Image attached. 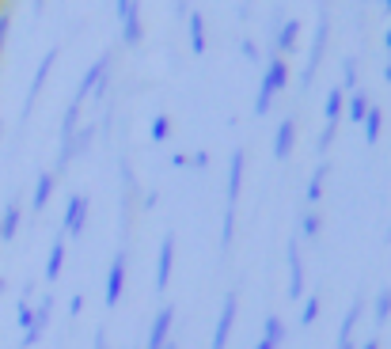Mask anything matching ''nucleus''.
I'll use <instances>...</instances> for the list:
<instances>
[{"label":"nucleus","mask_w":391,"mask_h":349,"mask_svg":"<svg viewBox=\"0 0 391 349\" xmlns=\"http://www.w3.org/2000/svg\"><path fill=\"white\" fill-rule=\"evenodd\" d=\"M289 84V65H285V57H270V65L266 73H262V84H259V95H254V114H266L270 103H274V95Z\"/></svg>","instance_id":"1"},{"label":"nucleus","mask_w":391,"mask_h":349,"mask_svg":"<svg viewBox=\"0 0 391 349\" xmlns=\"http://www.w3.org/2000/svg\"><path fill=\"white\" fill-rule=\"evenodd\" d=\"M106 69H110V53H103L99 61H91V65H88L84 80L76 84V91H73V103L76 106H80L88 95H103V91H106V84H110V80H106Z\"/></svg>","instance_id":"2"},{"label":"nucleus","mask_w":391,"mask_h":349,"mask_svg":"<svg viewBox=\"0 0 391 349\" xmlns=\"http://www.w3.org/2000/svg\"><path fill=\"white\" fill-rule=\"evenodd\" d=\"M327 38H331V19H327V8H319V23H316V42H311V53H308V69H304V80H311L323 61V49H327Z\"/></svg>","instance_id":"3"},{"label":"nucleus","mask_w":391,"mask_h":349,"mask_svg":"<svg viewBox=\"0 0 391 349\" xmlns=\"http://www.w3.org/2000/svg\"><path fill=\"white\" fill-rule=\"evenodd\" d=\"M122 42H126V46H137V42H141V4H137V0L122 12Z\"/></svg>","instance_id":"4"},{"label":"nucleus","mask_w":391,"mask_h":349,"mask_svg":"<svg viewBox=\"0 0 391 349\" xmlns=\"http://www.w3.org/2000/svg\"><path fill=\"white\" fill-rule=\"evenodd\" d=\"M54 61H58V49H49V53H42L38 69H34V80H31V91H27V110H31V103L38 99V91H42V84H46L49 69H54Z\"/></svg>","instance_id":"5"},{"label":"nucleus","mask_w":391,"mask_h":349,"mask_svg":"<svg viewBox=\"0 0 391 349\" xmlns=\"http://www.w3.org/2000/svg\"><path fill=\"white\" fill-rule=\"evenodd\" d=\"M293 141H296V125H293V118H285L274 133V156L277 160H285V156L293 152Z\"/></svg>","instance_id":"6"},{"label":"nucleus","mask_w":391,"mask_h":349,"mask_svg":"<svg viewBox=\"0 0 391 349\" xmlns=\"http://www.w3.org/2000/svg\"><path fill=\"white\" fill-rule=\"evenodd\" d=\"M244 163H247V156L239 152H232V167H228V205L239 197V182H244Z\"/></svg>","instance_id":"7"},{"label":"nucleus","mask_w":391,"mask_h":349,"mask_svg":"<svg viewBox=\"0 0 391 349\" xmlns=\"http://www.w3.org/2000/svg\"><path fill=\"white\" fill-rule=\"evenodd\" d=\"M342 106H346V95H342V88H331L327 91V99H323V118H327V125H338V118H342Z\"/></svg>","instance_id":"8"},{"label":"nucleus","mask_w":391,"mask_h":349,"mask_svg":"<svg viewBox=\"0 0 391 349\" xmlns=\"http://www.w3.org/2000/svg\"><path fill=\"white\" fill-rule=\"evenodd\" d=\"M232 319H236V296H228V300H224V311H220V323H217V338H213V349H220V346H224Z\"/></svg>","instance_id":"9"},{"label":"nucleus","mask_w":391,"mask_h":349,"mask_svg":"<svg viewBox=\"0 0 391 349\" xmlns=\"http://www.w3.org/2000/svg\"><path fill=\"white\" fill-rule=\"evenodd\" d=\"M187 27H190V49H194V53H205V19H202V12H190Z\"/></svg>","instance_id":"10"},{"label":"nucleus","mask_w":391,"mask_h":349,"mask_svg":"<svg viewBox=\"0 0 391 349\" xmlns=\"http://www.w3.org/2000/svg\"><path fill=\"white\" fill-rule=\"evenodd\" d=\"M296 38H300V23H296V19H289V23H281V34H277V49H281V53H289V49L296 46ZM277 53V57H281Z\"/></svg>","instance_id":"11"},{"label":"nucleus","mask_w":391,"mask_h":349,"mask_svg":"<svg viewBox=\"0 0 391 349\" xmlns=\"http://www.w3.org/2000/svg\"><path fill=\"white\" fill-rule=\"evenodd\" d=\"M118 293H122V254L115 258V266H110V277H106V304H115Z\"/></svg>","instance_id":"12"},{"label":"nucleus","mask_w":391,"mask_h":349,"mask_svg":"<svg viewBox=\"0 0 391 349\" xmlns=\"http://www.w3.org/2000/svg\"><path fill=\"white\" fill-rule=\"evenodd\" d=\"M88 141H91V125H88V130H80V133H73V137L65 141V148H61V163H65L73 152H84V148H88Z\"/></svg>","instance_id":"13"},{"label":"nucleus","mask_w":391,"mask_h":349,"mask_svg":"<svg viewBox=\"0 0 391 349\" xmlns=\"http://www.w3.org/2000/svg\"><path fill=\"white\" fill-rule=\"evenodd\" d=\"M84 217H88V202H84V197H73V202H69V232H80Z\"/></svg>","instance_id":"14"},{"label":"nucleus","mask_w":391,"mask_h":349,"mask_svg":"<svg viewBox=\"0 0 391 349\" xmlns=\"http://www.w3.org/2000/svg\"><path fill=\"white\" fill-rule=\"evenodd\" d=\"M171 251H175L171 239H163V247H160V266H156V285H160V289L167 285V269H171Z\"/></svg>","instance_id":"15"},{"label":"nucleus","mask_w":391,"mask_h":349,"mask_svg":"<svg viewBox=\"0 0 391 349\" xmlns=\"http://www.w3.org/2000/svg\"><path fill=\"white\" fill-rule=\"evenodd\" d=\"M361 122H365V137H368V141H376V137H380V125H383V110H376V106H368V110H365V118H361Z\"/></svg>","instance_id":"16"},{"label":"nucleus","mask_w":391,"mask_h":349,"mask_svg":"<svg viewBox=\"0 0 391 349\" xmlns=\"http://www.w3.org/2000/svg\"><path fill=\"white\" fill-rule=\"evenodd\" d=\"M167 326H171V308L160 311V319H156V326H152V341H148V349H160V346H163V334H167Z\"/></svg>","instance_id":"17"},{"label":"nucleus","mask_w":391,"mask_h":349,"mask_svg":"<svg viewBox=\"0 0 391 349\" xmlns=\"http://www.w3.org/2000/svg\"><path fill=\"white\" fill-rule=\"evenodd\" d=\"M289 266H293V277H289V293H293V296H300L304 277H300V254H296V247H289Z\"/></svg>","instance_id":"18"},{"label":"nucleus","mask_w":391,"mask_h":349,"mask_svg":"<svg viewBox=\"0 0 391 349\" xmlns=\"http://www.w3.org/2000/svg\"><path fill=\"white\" fill-rule=\"evenodd\" d=\"M365 110H368V99L361 95V91H350V106H346V114H350L353 122H361V118H365Z\"/></svg>","instance_id":"19"},{"label":"nucleus","mask_w":391,"mask_h":349,"mask_svg":"<svg viewBox=\"0 0 391 349\" xmlns=\"http://www.w3.org/2000/svg\"><path fill=\"white\" fill-rule=\"evenodd\" d=\"M342 88L357 91V61H353V57H346V61H342Z\"/></svg>","instance_id":"20"},{"label":"nucleus","mask_w":391,"mask_h":349,"mask_svg":"<svg viewBox=\"0 0 391 349\" xmlns=\"http://www.w3.org/2000/svg\"><path fill=\"white\" fill-rule=\"evenodd\" d=\"M49 190H54V175H38V190H34V209H42V205H46Z\"/></svg>","instance_id":"21"},{"label":"nucleus","mask_w":391,"mask_h":349,"mask_svg":"<svg viewBox=\"0 0 391 349\" xmlns=\"http://www.w3.org/2000/svg\"><path fill=\"white\" fill-rule=\"evenodd\" d=\"M76 122H80V106H76V103H69V110H65V122H61V133H65V141L73 137Z\"/></svg>","instance_id":"22"},{"label":"nucleus","mask_w":391,"mask_h":349,"mask_svg":"<svg viewBox=\"0 0 391 349\" xmlns=\"http://www.w3.org/2000/svg\"><path fill=\"white\" fill-rule=\"evenodd\" d=\"M167 130H171L167 114H156V118H152V141H167Z\"/></svg>","instance_id":"23"},{"label":"nucleus","mask_w":391,"mask_h":349,"mask_svg":"<svg viewBox=\"0 0 391 349\" xmlns=\"http://www.w3.org/2000/svg\"><path fill=\"white\" fill-rule=\"evenodd\" d=\"M323 175H327V163H323L319 171H311V182H308V197H311V202H316L319 190H323Z\"/></svg>","instance_id":"24"},{"label":"nucleus","mask_w":391,"mask_h":349,"mask_svg":"<svg viewBox=\"0 0 391 349\" xmlns=\"http://www.w3.org/2000/svg\"><path fill=\"white\" fill-rule=\"evenodd\" d=\"M16 224H19V209H16V205H12V209H8V217H4V224H0V232H4V239H8L12 232H16Z\"/></svg>","instance_id":"25"},{"label":"nucleus","mask_w":391,"mask_h":349,"mask_svg":"<svg viewBox=\"0 0 391 349\" xmlns=\"http://www.w3.org/2000/svg\"><path fill=\"white\" fill-rule=\"evenodd\" d=\"M61 254H65V251H61V243H54V251H49V266H46V274H49V277H58V269H61Z\"/></svg>","instance_id":"26"},{"label":"nucleus","mask_w":391,"mask_h":349,"mask_svg":"<svg viewBox=\"0 0 391 349\" xmlns=\"http://www.w3.org/2000/svg\"><path fill=\"white\" fill-rule=\"evenodd\" d=\"M376 311H380V319L391 311V293H380V304H376Z\"/></svg>","instance_id":"27"},{"label":"nucleus","mask_w":391,"mask_h":349,"mask_svg":"<svg viewBox=\"0 0 391 349\" xmlns=\"http://www.w3.org/2000/svg\"><path fill=\"white\" fill-rule=\"evenodd\" d=\"M244 57H247V61H259V46H254L251 38L244 42Z\"/></svg>","instance_id":"28"},{"label":"nucleus","mask_w":391,"mask_h":349,"mask_svg":"<svg viewBox=\"0 0 391 349\" xmlns=\"http://www.w3.org/2000/svg\"><path fill=\"white\" fill-rule=\"evenodd\" d=\"M304 232H308V236H316V232H319V217H316V213H311V217L304 220Z\"/></svg>","instance_id":"29"},{"label":"nucleus","mask_w":391,"mask_h":349,"mask_svg":"<svg viewBox=\"0 0 391 349\" xmlns=\"http://www.w3.org/2000/svg\"><path fill=\"white\" fill-rule=\"evenodd\" d=\"M4 38H8V16H0V49H4Z\"/></svg>","instance_id":"30"},{"label":"nucleus","mask_w":391,"mask_h":349,"mask_svg":"<svg viewBox=\"0 0 391 349\" xmlns=\"http://www.w3.org/2000/svg\"><path fill=\"white\" fill-rule=\"evenodd\" d=\"M175 12H179V16H190V0H179V4H175Z\"/></svg>","instance_id":"31"},{"label":"nucleus","mask_w":391,"mask_h":349,"mask_svg":"<svg viewBox=\"0 0 391 349\" xmlns=\"http://www.w3.org/2000/svg\"><path fill=\"white\" fill-rule=\"evenodd\" d=\"M130 4H133V0H115V8H118V16H122V12L130 8Z\"/></svg>","instance_id":"32"},{"label":"nucleus","mask_w":391,"mask_h":349,"mask_svg":"<svg viewBox=\"0 0 391 349\" xmlns=\"http://www.w3.org/2000/svg\"><path fill=\"white\" fill-rule=\"evenodd\" d=\"M383 80L391 84V61H388V65H383Z\"/></svg>","instance_id":"33"},{"label":"nucleus","mask_w":391,"mask_h":349,"mask_svg":"<svg viewBox=\"0 0 391 349\" xmlns=\"http://www.w3.org/2000/svg\"><path fill=\"white\" fill-rule=\"evenodd\" d=\"M254 349H274V341H259V346H254Z\"/></svg>","instance_id":"34"},{"label":"nucleus","mask_w":391,"mask_h":349,"mask_svg":"<svg viewBox=\"0 0 391 349\" xmlns=\"http://www.w3.org/2000/svg\"><path fill=\"white\" fill-rule=\"evenodd\" d=\"M31 4H34V12H42V4H46V0H31Z\"/></svg>","instance_id":"35"},{"label":"nucleus","mask_w":391,"mask_h":349,"mask_svg":"<svg viewBox=\"0 0 391 349\" xmlns=\"http://www.w3.org/2000/svg\"><path fill=\"white\" fill-rule=\"evenodd\" d=\"M380 4H383V12H391V0H380Z\"/></svg>","instance_id":"36"},{"label":"nucleus","mask_w":391,"mask_h":349,"mask_svg":"<svg viewBox=\"0 0 391 349\" xmlns=\"http://www.w3.org/2000/svg\"><path fill=\"white\" fill-rule=\"evenodd\" d=\"M383 42H388V49H391V31H388V34H383Z\"/></svg>","instance_id":"37"},{"label":"nucleus","mask_w":391,"mask_h":349,"mask_svg":"<svg viewBox=\"0 0 391 349\" xmlns=\"http://www.w3.org/2000/svg\"><path fill=\"white\" fill-rule=\"evenodd\" d=\"M365 349H376V346H365Z\"/></svg>","instance_id":"38"},{"label":"nucleus","mask_w":391,"mask_h":349,"mask_svg":"<svg viewBox=\"0 0 391 349\" xmlns=\"http://www.w3.org/2000/svg\"><path fill=\"white\" fill-rule=\"evenodd\" d=\"M167 349H175V346H167Z\"/></svg>","instance_id":"39"}]
</instances>
